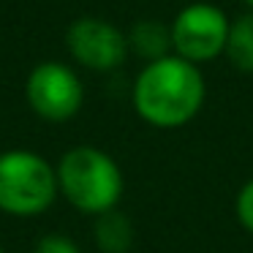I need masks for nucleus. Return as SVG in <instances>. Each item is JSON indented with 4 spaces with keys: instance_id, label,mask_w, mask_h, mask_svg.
Masks as SVG:
<instances>
[{
    "instance_id": "obj_11",
    "label": "nucleus",
    "mask_w": 253,
    "mask_h": 253,
    "mask_svg": "<svg viewBox=\"0 0 253 253\" xmlns=\"http://www.w3.org/2000/svg\"><path fill=\"white\" fill-rule=\"evenodd\" d=\"M33 253H82V248L66 234H44L36 242Z\"/></svg>"
},
{
    "instance_id": "obj_8",
    "label": "nucleus",
    "mask_w": 253,
    "mask_h": 253,
    "mask_svg": "<svg viewBox=\"0 0 253 253\" xmlns=\"http://www.w3.org/2000/svg\"><path fill=\"white\" fill-rule=\"evenodd\" d=\"M95 245L104 253H128L133 245V223L126 212L109 210L104 215H95Z\"/></svg>"
},
{
    "instance_id": "obj_6",
    "label": "nucleus",
    "mask_w": 253,
    "mask_h": 253,
    "mask_svg": "<svg viewBox=\"0 0 253 253\" xmlns=\"http://www.w3.org/2000/svg\"><path fill=\"white\" fill-rule=\"evenodd\" d=\"M66 49L90 71H115L128 57V33L101 17H79L66 30Z\"/></svg>"
},
{
    "instance_id": "obj_13",
    "label": "nucleus",
    "mask_w": 253,
    "mask_h": 253,
    "mask_svg": "<svg viewBox=\"0 0 253 253\" xmlns=\"http://www.w3.org/2000/svg\"><path fill=\"white\" fill-rule=\"evenodd\" d=\"M0 253H6V251H3V248H0Z\"/></svg>"
},
{
    "instance_id": "obj_12",
    "label": "nucleus",
    "mask_w": 253,
    "mask_h": 253,
    "mask_svg": "<svg viewBox=\"0 0 253 253\" xmlns=\"http://www.w3.org/2000/svg\"><path fill=\"white\" fill-rule=\"evenodd\" d=\"M242 3L248 6V11H253V0H242Z\"/></svg>"
},
{
    "instance_id": "obj_9",
    "label": "nucleus",
    "mask_w": 253,
    "mask_h": 253,
    "mask_svg": "<svg viewBox=\"0 0 253 253\" xmlns=\"http://www.w3.org/2000/svg\"><path fill=\"white\" fill-rule=\"evenodd\" d=\"M223 57L242 74H253V11L231 19Z\"/></svg>"
},
{
    "instance_id": "obj_10",
    "label": "nucleus",
    "mask_w": 253,
    "mask_h": 253,
    "mask_svg": "<svg viewBox=\"0 0 253 253\" xmlns=\"http://www.w3.org/2000/svg\"><path fill=\"white\" fill-rule=\"evenodd\" d=\"M234 212H237V220L240 226L253 234V180H248L245 185L237 191V199H234Z\"/></svg>"
},
{
    "instance_id": "obj_2",
    "label": "nucleus",
    "mask_w": 253,
    "mask_h": 253,
    "mask_svg": "<svg viewBox=\"0 0 253 253\" xmlns=\"http://www.w3.org/2000/svg\"><path fill=\"white\" fill-rule=\"evenodd\" d=\"M57 191L84 215H104L123 199V171L109 153L93 144H77L55 166Z\"/></svg>"
},
{
    "instance_id": "obj_7",
    "label": "nucleus",
    "mask_w": 253,
    "mask_h": 253,
    "mask_svg": "<svg viewBox=\"0 0 253 253\" xmlns=\"http://www.w3.org/2000/svg\"><path fill=\"white\" fill-rule=\"evenodd\" d=\"M128 49L136 52L144 63L161 60V57L171 55V33L169 25L155 22V19H142L131 28L128 33Z\"/></svg>"
},
{
    "instance_id": "obj_4",
    "label": "nucleus",
    "mask_w": 253,
    "mask_h": 253,
    "mask_svg": "<svg viewBox=\"0 0 253 253\" xmlns=\"http://www.w3.org/2000/svg\"><path fill=\"white\" fill-rule=\"evenodd\" d=\"M229 28L231 19L226 17V11L220 6L204 3V0L188 3L174 14V19L169 25L171 55L193 63V66L218 60L226 52Z\"/></svg>"
},
{
    "instance_id": "obj_5",
    "label": "nucleus",
    "mask_w": 253,
    "mask_h": 253,
    "mask_svg": "<svg viewBox=\"0 0 253 253\" xmlns=\"http://www.w3.org/2000/svg\"><path fill=\"white\" fill-rule=\"evenodd\" d=\"M28 104L41 120L66 123L82 109L84 84L71 66L57 60H44L28 74L25 82Z\"/></svg>"
},
{
    "instance_id": "obj_3",
    "label": "nucleus",
    "mask_w": 253,
    "mask_h": 253,
    "mask_svg": "<svg viewBox=\"0 0 253 253\" xmlns=\"http://www.w3.org/2000/svg\"><path fill=\"white\" fill-rule=\"evenodd\" d=\"M57 171L30 150L0 153V210L17 218H36L57 199Z\"/></svg>"
},
{
    "instance_id": "obj_1",
    "label": "nucleus",
    "mask_w": 253,
    "mask_h": 253,
    "mask_svg": "<svg viewBox=\"0 0 253 253\" xmlns=\"http://www.w3.org/2000/svg\"><path fill=\"white\" fill-rule=\"evenodd\" d=\"M204 98H207V82L202 77V68L177 55L144 63L131 90L136 115L147 126L161 131L188 126L202 112Z\"/></svg>"
}]
</instances>
